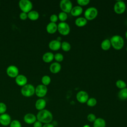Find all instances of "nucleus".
I'll list each match as a JSON object with an SVG mask.
<instances>
[{
	"instance_id": "obj_26",
	"label": "nucleus",
	"mask_w": 127,
	"mask_h": 127,
	"mask_svg": "<svg viewBox=\"0 0 127 127\" xmlns=\"http://www.w3.org/2000/svg\"><path fill=\"white\" fill-rule=\"evenodd\" d=\"M51 77L47 75H44L43 76H42L41 78V82L42 84L46 86L50 84V83H51Z\"/></svg>"
},
{
	"instance_id": "obj_25",
	"label": "nucleus",
	"mask_w": 127,
	"mask_h": 127,
	"mask_svg": "<svg viewBox=\"0 0 127 127\" xmlns=\"http://www.w3.org/2000/svg\"><path fill=\"white\" fill-rule=\"evenodd\" d=\"M118 97L122 100L127 99V88L121 89L118 93Z\"/></svg>"
},
{
	"instance_id": "obj_16",
	"label": "nucleus",
	"mask_w": 127,
	"mask_h": 127,
	"mask_svg": "<svg viewBox=\"0 0 127 127\" xmlns=\"http://www.w3.org/2000/svg\"><path fill=\"white\" fill-rule=\"evenodd\" d=\"M46 104L47 103L45 99L43 98H39L36 100L35 104V108L39 111L45 109L46 106Z\"/></svg>"
},
{
	"instance_id": "obj_18",
	"label": "nucleus",
	"mask_w": 127,
	"mask_h": 127,
	"mask_svg": "<svg viewBox=\"0 0 127 127\" xmlns=\"http://www.w3.org/2000/svg\"><path fill=\"white\" fill-rule=\"evenodd\" d=\"M58 30V25L56 23L50 22L46 26L47 32L51 34H54Z\"/></svg>"
},
{
	"instance_id": "obj_37",
	"label": "nucleus",
	"mask_w": 127,
	"mask_h": 127,
	"mask_svg": "<svg viewBox=\"0 0 127 127\" xmlns=\"http://www.w3.org/2000/svg\"><path fill=\"white\" fill-rule=\"evenodd\" d=\"M19 18L21 20H26L28 18V14H27V13L24 12H21L19 14Z\"/></svg>"
},
{
	"instance_id": "obj_6",
	"label": "nucleus",
	"mask_w": 127,
	"mask_h": 127,
	"mask_svg": "<svg viewBox=\"0 0 127 127\" xmlns=\"http://www.w3.org/2000/svg\"><path fill=\"white\" fill-rule=\"evenodd\" d=\"M69 25L65 22H61L58 25V31L62 35L66 36L70 32Z\"/></svg>"
},
{
	"instance_id": "obj_15",
	"label": "nucleus",
	"mask_w": 127,
	"mask_h": 127,
	"mask_svg": "<svg viewBox=\"0 0 127 127\" xmlns=\"http://www.w3.org/2000/svg\"><path fill=\"white\" fill-rule=\"evenodd\" d=\"M61 42L58 40H53L49 43V48L52 51H58L61 48Z\"/></svg>"
},
{
	"instance_id": "obj_20",
	"label": "nucleus",
	"mask_w": 127,
	"mask_h": 127,
	"mask_svg": "<svg viewBox=\"0 0 127 127\" xmlns=\"http://www.w3.org/2000/svg\"><path fill=\"white\" fill-rule=\"evenodd\" d=\"M54 59V55L53 53L48 52L44 53L42 56L43 61L47 63H49L53 61Z\"/></svg>"
},
{
	"instance_id": "obj_3",
	"label": "nucleus",
	"mask_w": 127,
	"mask_h": 127,
	"mask_svg": "<svg viewBox=\"0 0 127 127\" xmlns=\"http://www.w3.org/2000/svg\"><path fill=\"white\" fill-rule=\"evenodd\" d=\"M35 92V87L31 84L27 83L22 86L21 89V94L25 97H29L32 96Z\"/></svg>"
},
{
	"instance_id": "obj_10",
	"label": "nucleus",
	"mask_w": 127,
	"mask_h": 127,
	"mask_svg": "<svg viewBox=\"0 0 127 127\" xmlns=\"http://www.w3.org/2000/svg\"><path fill=\"white\" fill-rule=\"evenodd\" d=\"M7 75L11 78H15L19 74V69L14 65H9L6 69Z\"/></svg>"
},
{
	"instance_id": "obj_44",
	"label": "nucleus",
	"mask_w": 127,
	"mask_h": 127,
	"mask_svg": "<svg viewBox=\"0 0 127 127\" xmlns=\"http://www.w3.org/2000/svg\"></svg>"
},
{
	"instance_id": "obj_19",
	"label": "nucleus",
	"mask_w": 127,
	"mask_h": 127,
	"mask_svg": "<svg viewBox=\"0 0 127 127\" xmlns=\"http://www.w3.org/2000/svg\"><path fill=\"white\" fill-rule=\"evenodd\" d=\"M83 12V8H82L81 6L79 5H76L74 7H72L70 13L72 16L76 17L80 15Z\"/></svg>"
},
{
	"instance_id": "obj_4",
	"label": "nucleus",
	"mask_w": 127,
	"mask_h": 127,
	"mask_svg": "<svg viewBox=\"0 0 127 127\" xmlns=\"http://www.w3.org/2000/svg\"><path fill=\"white\" fill-rule=\"evenodd\" d=\"M98 15V10L94 7L87 8L84 11V18L87 20H92L94 19Z\"/></svg>"
},
{
	"instance_id": "obj_14",
	"label": "nucleus",
	"mask_w": 127,
	"mask_h": 127,
	"mask_svg": "<svg viewBox=\"0 0 127 127\" xmlns=\"http://www.w3.org/2000/svg\"><path fill=\"white\" fill-rule=\"evenodd\" d=\"M15 81L16 83L20 86H23L26 84H27L28 82V79L27 77L21 74H19L15 78Z\"/></svg>"
},
{
	"instance_id": "obj_17",
	"label": "nucleus",
	"mask_w": 127,
	"mask_h": 127,
	"mask_svg": "<svg viewBox=\"0 0 127 127\" xmlns=\"http://www.w3.org/2000/svg\"><path fill=\"white\" fill-rule=\"evenodd\" d=\"M62 68V66L59 63L54 62L51 64L49 67L50 71L54 74L57 73L60 71Z\"/></svg>"
},
{
	"instance_id": "obj_28",
	"label": "nucleus",
	"mask_w": 127,
	"mask_h": 127,
	"mask_svg": "<svg viewBox=\"0 0 127 127\" xmlns=\"http://www.w3.org/2000/svg\"><path fill=\"white\" fill-rule=\"evenodd\" d=\"M116 85L118 88L120 89H122L127 87V83L126 82L121 79L118 80L116 82Z\"/></svg>"
},
{
	"instance_id": "obj_9",
	"label": "nucleus",
	"mask_w": 127,
	"mask_h": 127,
	"mask_svg": "<svg viewBox=\"0 0 127 127\" xmlns=\"http://www.w3.org/2000/svg\"><path fill=\"white\" fill-rule=\"evenodd\" d=\"M126 9V5L124 1L122 0H118L117 1L114 6V11L118 14H121L125 11Z\"/></svg>"
},
{
	"instance_id": "obj_34",
	"label": "nucleus",
	"mask_w": 127,
	"mask_h": 127,
	"mask_svg": "<svg viewBox=\"0 0 127 127\" xmlns=\"http://www.w3.org/2000/svg\"><path fill=\"white\" fill-rule=\"evenodd\" d=\"M87 119L89 122L93 123L96 119V117L95 115V114H94L93 113H90L87 115Z\"/></svg>"
},
{
	"instance_id": "obj_24",
	"label": "nucleus",
	"mask_w": 127,
	"mask_h": 127,
	"mask_svg": "<svg viewBox=\"0 0 127 127\" xmlns=\"http://www.w3.org/2000/svg\"><path fill=\"white\" fill-rule=\"evenodd\" d=\"M111 44L110 41L108 39H104L101 44V48L103 50L107 51L111 48Z\"/></svg>"
},
{
	"instance_id": "obj_21",
	"label": "nucleus",
	"mask_w": 127,
	"mask_h": 127,
	"mask_svg": "<svg viewBox=\"0 0 127 127\" xmlns=\"http://www.w3.org/2000/svg\"><path fill=\"white\" fill-rule=\"evenodd\" d=\"M105 120L101 118H97L93 122V127H106Z\"/></svg>"
},
{
	"instance_id": "obj_38",
	"label": "nucleus",
	"mask_w": 127,
	"mask_h": 127,
	"mask_svg": "<svg viewBox=\"0 0 127 127\" xmlns=\"http://www.w3.org/2000/svg\"><path fill=\"white\" fill-rule=\"evenodd\" d=\"M43 124L41 123L40 122L38 121H36L33 124V127H43Z\"/></svg>"
},
{
	"instance_id": "obj_40",
	"label": "nucleus",
	"mask_w": 127,
	"mask_h": 127,
	"mask_svg": "<svg viewBox=\"0 0 127 127\" xmlns=\"http://www.w3.org/2000/svg\"><path fill=\"white\" fill-rule=\"evenodd\" d=\"M83 127H90V126H89L88 125H85L83 126Z\"/></svg>"
},
{
	"instance_id": "obj_5",
	"label": "nucleus",
	"mask_w": 127,
	"mask_h": 127,
	"mask_svg": "<svg viewBox=\"0 0 127 127\" xmlns=\"http://www.w3.org/2000/svg\"><path fill=\"white\" fill-rule=\"evenodd\" d=\"M18 5L22 12L28 13L32 10L33 4L29 0H20L18 2Z\"/></svg>"
},
{
	"instance_id": "obj_2",
	"label": "nucleus",
	"mask_w": 127,
	"mask_h": 127,
	"mask_svg": "<svg viewBox=\"0 0 127 127\" xmlns=\"http://www.w3.org/2000/svg\"><path fill=\"white\" fill-rule=\"evenodd\" d=\"M111 46L116 50L122 49L124 46V40L123 38L119 35L113 36L110 39Z\"/></svg>"
},
{
	"instance_id": "obj_12",
	"label": "nucleus",
	"mask_w": 127,
	"mask_h": 127,
	"mask_svg": "<svg viewBox=\"0 0 127 127\" xmlns=\"http://www.w3.org/2000/svg\"><path fill=\"white\" fill-rule=\"evenodd\" d=\"M11 121V118L9 114L4 113L0 115V124L3 127L9 126Z\"/></svg>"
},
{
	"instance_id": "obj_35",
	"label": "nucleus",
	"mask_w": 127,
	"mask_h": 127,
	"mask_svg": "<svg viewBox=\"0 0 127 127\" xmlns=\"http://www.w3.org/2000/svg\"><path fill=\"white\" fill-rule=\"evenodd\" d=\"M77 2L78 4V5L80 6H85L88 5L89 2V0H77Z\"/></svg>"
},
{
	"instance_id": "obj_33",
	"label": "nucleus",
	"mask_w": 127,
	"mask_h": 127,
	"mask_svg": "<svg viewBox=\"0 0 127 127\" xmlns=\"http://www.w3.org/2000/svg\"><path fill=\"white\" fill-rule=\"evenodd\" d=\"M7 110V106L3 102H0V115L5 113Z\"/></svg>"
},
{
	"instance_id": "obj_30",
	"label": "nucleus",
	"mask_w": 127,
	"mask_h": 127,
	"mask_svg": "<svg viewBox=\"0 0 127 127\" xmlns=\"http://www.w3.org/2000/svg\"><path fill=\"white\" fill-rule=\"evenodd\" d=\"M58 19L61 21V22H65L67 19V14L65 12H64L63 11L59 13L58 15Z\"/></svg>"
},
{
	"instance_id": "obj_29",
	"label": "nucleus",
	"mask_w": 127,
	"mask_h": 127,
	"mask_svg": "<svg viewBox=\"0 0 127 127\" xmlns=\"http://www.w3.org/2000/svg\"><path fill=\"white\" fill-rule=\"evenodd\" d=\"M97 100L93 97H91V98H89V99H88L87 101L86 102V104L89 107H94L95 106H96V105L97 104Z\"/></svg>"
},
{
	"instance_id": "obj_1",
	"label": "nucleus",
	"mask_w": 127,
	"mask_h": 127,
	"mask_svg": "<svg viewBox=\"0 0 127 127\" xmlns=\"http://www.w3.org/2000/svg\"><path fill=\"white\" fill-rule=\"evenodd\" d=\"M36 116L37 120L44 124L51 123L53 120L52 113L49 110L45 109L39 111Z\"/></svg>"
},
{
	"instance_id": "obj_11",
	"label": "nucleus",
	"mask_w": 127,
	"mask_h": 127,
	"mask_svg": "<svg viewBox=\"0 0 127 127\" xmlns=\"http://www.w3.org/2000/svg\"><path fill=\"white\" fill-rule=\"evenodd\" d=\"M76 98L78 102L84 104L86 103L89 99V95L86 91L81 90L77 93L76 95Z\"/></svg>"
},
{
	"instance_id": "obj_13",
	"label": "nucleus",
	"mask_w": 127,
	"mask_h": 127,
	"mask_svg": "<svg viewBox=\"0 0 127 127\" xmlns=\"http://www.w3.org/2000/svg\"><path fill=\"white\" fill-rule=\"evenodd\" d=\"M23 121L27 124H33L37 121L36 116L33 113H27L24 116Z\"/></svg>"
},
{
	"instance_id": "obj_27",
	"label": "nucleus",
	"mask_w": 127,
	"mask_h": 127,
	"mask_svg": "<svg viewBox=\"0 0 127 127\" xmlns=\"http://www.w3.org/2000/svg\"><path fill=\"white\" fill-rule=\"evenodd\" d=\"M61 48L64 51L68 52L71 49V45L68 42L64 41L61 43Z\"/></svg>"
},
{
	"instance_id": "obj_8",
	"label": "nucleus",
	"mask_w": 127,
	"mask_h": 127,
	"mask_svg": "<svg viewBox=\"0 0 127 127\" xmlns=\"http://www.w3.org/2000/svg\"><path fill=\"white\" fill-rule=\"evenodd\" d=\"M47 92L48 88L47 86L42 84H39L35 87V94H36L37 96L40 98H42L45 96Z\"/></svg>"
},
{
	"instance_id": "obj_22",
	"label": "nucleus",
	"mask_w": 127,
	"mask_h": 127,
	"mask_svg": "<svg viewBox=\"0 0 127 127\" xmlns=\"http://www.w3.org/2000/svg\"><path fill=\"white\" fill-rule=\"evenodd\" d=\"M28 18L32 21L37 20L39 18V13L37 11L31 10L28 13Z\"/></svg>"
},
{
	"instance_id": "obj_7",
	"label": "nucleus",
	"mask_w": 127,
	"mask_h": 127,
	"mask_svg": "<svg viewBox=\"0 0 127 127\" xmlns=\"http://www.w3.org/2000/svg\"><path fill=\"white\" fill-rule=\"evenodd\" d=\"M60 7L62 11L68 13L71 11L72 4L69 0H62L60 3Z\"/></svg>"
},
{
	"instance_id": "obj_39",
	"label": "nucleus",
	"mask_w": 127,
	"mask_h": 127,
	"mask_svg": "<svg viewBox=\"0 0 127 127\" xmlns=\"http://www.w3.org/2000/svg\"><path fill=\"white\" fill-rule=\"evenodd\" d=\"M42 127H55L54 125L52 123H48L45 124L43 125Z\"/></svg>"
},
{
	"instance_id": "obj_36",
	"label": "nucleus",
	"mask_w": 127,
	"mask_h": 127,
	"mask_svg": "<svg viewBox=\"0 0 127 127\" xmlns=\"http://www.w3.org/2000/svg\"><path fill=\"white\" fill-rule=\"evenodd\" d=\"M58 19V16L56 14H53L50 17V20L51 21V22L56 23V22H57Z\"/></svg>"
},
{
	"instance_id": "obj_41",
	"label": "nucleus",
	"mask_w": 127,
	"mask_h": 127,
	"mask_svg": "<svg viewBox=\"0 0 127 127\" xmlns=\"http://www.w3.org/2000/svg\"><path fill=\"white\" fill-rule=\"evenodd\" d=\"M125 36H126V39H127V31H126V33H125Z\"/></svg>"
},
{
	"instance_id": "obj_43",
	"label": "nucleus",
	"mask_w": 127,
	"mask_h": 127,
	"mask_svg": "<svg viewBox=\"0 0 127 127\" xmlns=\"http://www.w3.org/2000/svg\"></svg>"
},
{
	"instance_id": "obj_42",
	"label": "nucleus",
	"mask_w": 127,
	"mask_h": 127,
	"mask_svg": "<svg viewBox=\"0 0 127 127\" xmlns=\"http://www.w3.org/2000/svg\"><path fill=\"white\" fill-rule=\"evenodd\" d=\"M126 50H127V48H126Z\"/></svg>"
},
{
	"instance_id": "obj_31",
	"label": "nucleus",
	"mask_w": 127,
	"mask_h": 127,
	"mask_svg": "<svg viewBox=\"0 0 127 127\" xmlns=\"http://www.w3.org/2000/svg\"><path fill=\"white\" fill-rule=\"evenodd\" d=\"M9 126V127H22V125L19 121L13 120L11 122Z\"/></svg>"
},
{
	"instance_id": "obj_32",
	"label": "nucleus",
	"mask_w": 127,
	"mask_h": 127,
	"mask_svg": "<svg viewBox=\"0 0 127 127\" xmlns=\"http://www.w3.org/2000/svg\"><path fill=\"white\" fill-rule=\"evenodd\" d=\"M64 56L63 54L60 53H56L54 55V59L57 61V62H61L64 60Z\"/></svg>"
},
{
	"instance_id": "obj_23",
	"label": "nucleus",
	"mask_w": 127,
	"mask_h": 127,
	"mask_svg": "<svg viewBox=\"0 0 127 127\" xmlns=\"http://www.w3.org/2000/svg\"><path fill=\"white\" fill-rule=\"evenodd\" d=\"M87 23V20L83 17L77 18L75 20V24L78 27H83Z\"/></svg>"
}]
</instances>
